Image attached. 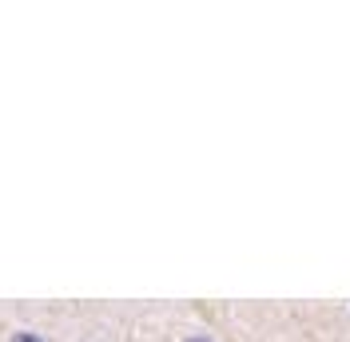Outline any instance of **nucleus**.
<instances>
[{
	"label": "nucleus",
	"mask_w": 350,
	"mask_h": 342,
	"mask_svg": "<svg viewBox=\"0 0 350 342\" xmlns=\"http://www.w3.org/2000/svg\"><path fill=\"white\" fill-rule=\"evenodd\" d=\"M16 342H36V339H16Z\"/></svg>",
	"instance_id": "1"
}]
</instances>
